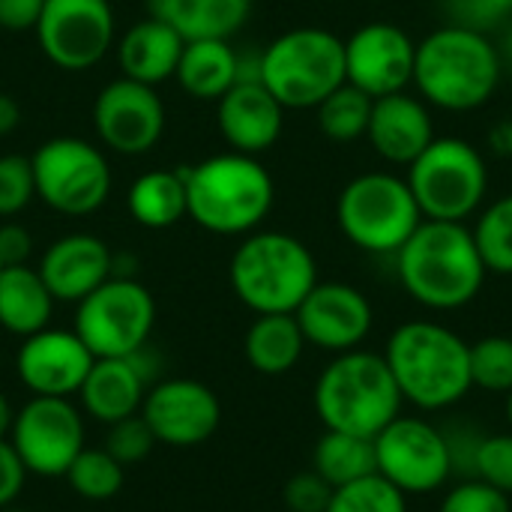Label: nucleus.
<instances>
[{"mask_svg":"<svg viewBox=\"0 0 512 512\" xmlns=\"http://www.w3.org/2000/svg\"><path fill=\"white\" fill-rule=\"evenodd\" d=\"M396 273L414 303L456 312L477 300L489 270L465 222L423 219L396 252Z\"/></svg>","mask_w":512,"mask_h":512,"instance_id":"nucleus-1","label":"nucleus"},{"mask_svg":"<svg viewBox=\"0 0 512 512\" xmlns=\"http://www.w3.org/2000/svg\"><path fill=\"white\" fill-rule=\"evenodd\" d=\"M498 45L474 27L444 24L432 30L414 57V81L426 105L444 111H477L501 84Z\"/></svg>","mask_w":512,"mask_h":512,"instance_id":"nucleus-2","label":"nucleus"},{"mask_svg":"<svg viewBox=\"0 0 512 512\" xmlns=\"http://www.w3.org/2000/svg\"><path fill=\"white\" fill-rule=\"evenodd\" d=\"M384 360L402 399L420 411H447L474 387L471 345L435 321L399 324L387 339Z\"/></svg>","mask_w":512,"mask_h":512,"instance_id":"nucleus-3","label":"nucleus"},{"mask_svg":"<svg viewBox=\"0 0 512 512\" xmlns=\"http://www.w3.org/2000/svg\"><path fill=\"white\" fill-rule=\"evenodd\" d=\"M273 198V177L258 156L228 150L186 168V216L210 234L246 237L258 231Z\"/></svg>","mask_w":512,"mask_h":512,"instance_id":"nucleus-4","label":"nucleus"},{"mask_svg":"<svg viewBox=\"0 0 512 512\" xmlns=\"http://www.w3.org/2000/svg\"><path fill=\"white\" fill-rule=\"evenodd\" d=\"M315 414L324 429L375 438L402 411V393L384 354L345 351L336 354L315 381Z\"/></svg>","mask_w":512,"mask_h":512,"instance_id":"nucleus-5","label":"nucleus"},{"mask_svg":"<svg viewBox=\"0 0 512 512\" xmlns=\"http://www.w3.org/2000/svg\"><path fill=\"white\" fill-rule=\"evenodd\" d=\"M228 282L255 315H294L318 285V264L300 237L252 231L231 255Z\"/></svg>","mask_w":512,"mask_h":512,"instance_id":"nucleus-6","label":"nucleus"},{"mask_svg":"<svg viewBox=\"0 0 512 512\" xmlns=\"http://www.w3.org/2000/svg\"><path fill=\"white\" fill-rule=\"evenodd\" d=\"M345 81V39L324 27H294L261 51V84L282 108H318Z\"/></svg>","mask_w":512,"mask_h":512,"instance_id":"nucleus-7","label":"nucleus"},{"mask_svg":"<svg viewBox=\"0 0 512 512\" xmlns=\"http://www.w3.org/2000/svg\"><path fill=\"white\" fill-rule=\"evenodd\" d=\"M342 237L369 255H396L423 222L405 177L369 171L345 183L336 201Z\"/></svg>","mask_w":512,"mask_h":512,"instance_id":"nucleus-8","label":"nucleus"},{"mask_svg":"<svg viewBox=\"0 0 512 512\" xmlns=\"http://www.w3.org/2000/svg\"><path fill=\"white\" fill-rule=\"evenodd\" d=\"M408 186L423 219L468 222L489 192V165L483 153L465 138H435L411 165Z\"/></svg>","mask_w":512,"mask_h":512,"instance_id":"nucleus-9","label":"nucleus"},{"mask_svg":"<svg viewBox=\"0 0 512 512\" xmlns=\"http://www.w3.org/2000/svg\"><path fill=\"white\" fill-rule=\"evenodd\" d=\"M75 306V333L96 360L132 357L150 342L156 300L132 276H111Z\"/></svg>","mask_w":512,"mask_h":512,"instance_id":"nucleus-10","label":"nucleus"},{"mask_svg":"<svg viewBox=\"0 0 512 512\" xmlns=\"http://www.w3.org/2000/svg\"><path fill=\"white\" fill-rule=\"evenodd\" d=\"M30 165L36 198L60 216H90L111 195L108 159L84 138H51L36 147Z\"/></svg>","mask_w":512,"mask_h":512,"instance_id":"nucleus-11","label":"nucleus"},{"mask_svg":"<svg viewBox=\"0 0 512 512\" xmlns=\"http://www.w3.org/2000/svg\"><path fill=\"white\" fill-rule=\"evenodd\" d=\"M375 465L405 495H432L453 474L447 435L420 417H396L375 438Z\"/></svg>","mask_w":512,"mask_h":512,"instance_id":"nucleus-12","label":"nucleus"},{"mask_svg":"<svg viewBox=\"0 0 512 512\" xmlns=\"http://www.w3.org/2000/svg\"><path fill=\"white\" fill-rule=\"evenodd\" d=\"M9 441L27 474L66 477L75 456L84 450V420L69 399L33 396L12 420Z\"/></svg>","mask_w":512,"mask_h":512,"instance_id":"nucleus-13","label":"nucleus"},{"mask_svg":"<svg viewBox=\"0 0 512 512\" xmlns=\"http://www.w3.org/2000/svg\"><path fill=\"white\" fill-rule=\"evenodd\" d=\"M33 33L57 69L84 72L114 48V12L108 0H45Z\"/></svg>","mask_w":512,"mask_h":512,"instance_id":"nucleus-14","label":"nucleus"},{"mask_svg":"<svg viewBox=\"0 0 512 512\" xmlns=\"http://www.w3.org/2000/svg\"><path fill=\"white\" fill-rule=\"evenodd\" d=\"M93 126L99 141L120 156L150 153L165 132V105L156 87L114 78L93 102Z\"/></svg>","mask_w":512,"mask_h":512,"instance_id":"nucleus-15","label":"nucleus"},{"mask_svg":"<svg viewBox=\"0 0 512 512\" xmlns=\"http://www.w3.org/2000/svg\"><path fill=\"white\" fill-rule=\"evenodd\" d=\"M141 417L150 426L156 444L189 450L207 444L216 435L222 423V405L207 384L192 378H168L147 390Z\"/></svg>","mask_w":512,"mask_h":512,"instance_id":"nucleus-16","label":"nucleus"},{"mask_svg":"<svg viewBox=\"0 0 512 512\" xmlns=\"http://www.w3.org/2000/svg\"><path fill=\"white\" fill-rule=\"evenodd\" d=\"M417 42L390 21H369L345 39V78L372 99L405 90L414 81Z\"/></svg>","mask_w":512,"mask_h":512,"instance_id":"nucleus-17","label":"nucleus"},{"mask_svg":"<svg viewBox=\"0 0 512 512\" xmlns=\"http://www.w3.org/2000/svg\"><path fill=\"white\" fill-rule=\"evenodd\" d=\"M306 345L330 354L354 351L375 324L369 297L348 282H318L294 312Z\"/></svg>","mask_w":512,"mask_h":512,"instance_id":"nucleus-18","label":"nucleus"},{"mask_svg":"<svg viewBox=\"0 0 512 512\" xmlns=\"http://www.w3.org/2000/svg\"><path fill=\"white\" fill-rule=\"evenodd\" d=\"M93 363L96 357L87 351V345L78 339L75 330H54V327H45L21 339V348L15 354L18 381L33 396H57V399H69L72 393H78Z\"/></svg>","mask_w":512,"mask_h":512,"instance_id":"nucleus-19","label":"nucleus"},{"mask_svg":"<svg viewBox=\"0 0 512 512\" xmlns=\"http://www.w3.org/2000/svg\"><path fill=\"white\" fill-rule=\"evenodd\" d=\"M36 270L57 303H81L114 276V255L96 234H66L42 252Z\"/></svg>","mask_w":512,"mask_h":512,"instance_id":"nucleus-20","label":"nucleus"},{"mask_svg":"<svg viewBox=\"0 0 512 512\" xmlns=\"http://www.w3.org/2000/svg\"><path fill=\"white\" fill-rule=\"evenodd\" d=\"M216 123L234 153H267L285 126L282 102L261 81H237L216 102Z\"/></svg>","mask_w":512,"mask_h":512,"instance_id":"nucleus-21","label":"nucleus"},{"mask_svg":"<svg viewBox=\"0 0 512 512\" xmlns=\"http://www.w3.org/2000/svg\"><path fill=\"white\" fill-rule=\"evenodd\" d=\"M366 138L384 162L408 168L438 135L429 105L420 96L399 90L372 102Z\"/></svg>","mask_w":512,"mask_h":512,"instance_id":"nucleus-22","label":"nucleus"},{"mask_svg":"<svg viewBox=\"0 0 512 512\" xmlns=\"http://www.w3.org/2000/svg\"><path fill=\"white\" fill-rule=\"evenodd\" d=\"M150 390V378L144 375L141 363L132 357H105L96 360L78 390L84 411L111 426L126 417L141 414L144 396Z\"/></svg>","mask_w":512,"mask_h":512,"instance_id":"nucleus-23","label":"nucleus"},{"mask_svg":"<svg viewBox=\"0 0 512 512\" xmlns=\"http://www.w3.org/2000/svg\"><path fill=\"white\" fill-rule=\"evenodd\" d=\"M186 39L165 21L147 15L144 21H135L117 45V63L123 78L141 81V84H162L174 78L180 54Z\"/></svg>","mask_w":512,"mask_h":512,"instance_id":"nucleus-24","label":"nucleus"},{"mask_svg":"<svg viewBox=\"0 0 512 512\" xmlns=\"http://www.w3.org/2000/svg\"><path fill=\"white\" fill-rule=\"evenodd\" d=\"M174 78L192 99L219 102L240 81V54L231 48V39H189Z\"/></svg>","mask_w":512,"mask_h":512,"instance_id":"nucleus-25","label":"nucleus"},{"mask_svg":"<svg viewBox=\"0 0 512 512\" xmlns=\"http://www.w3.org/2000/svg\"><path fill=\"white\" fill-rule=\"evenodd\" d=\"M147 12L189 39H231L252 15V0H147Z\"/></svg>","mask_w":512,"mask_h":512,"instance_id":"nucleus-26","label":"nucleus"},{"mask_svg":"<svg viewBox=\"0 0 512 512\" xmlns=\"http://www.w3.org/2000/svg\"><path fill=\"white\" fill-rule=\"evenodd\" d=\"M54 297L36 267L15 264L0 270V327L27 339L51 324Z\"/></svg>","mask_w":512,"mask_h":512,"instance_id":"nucleus-27","label":"nucleus"},{"mask_svg":"<svg viewBox=\"0 0 512 512\" xmlns=\"http://www.w3.org/2000/svg\"><path fill=\"white\" fill-rule=\"evenodd\" d=\"M243 351L255 372L279 378L300 363L306 339L294 315H258L246 330Z\"/></svg>","mask_w":512,"mask_h":512,"instance_id":"nucleus-28","label":"nucleus"},{"mask_svg":"<svg viewBox=\"0 0 512 512\" xmlns=\"http://www.w3.org/2000/svg\"><path fill=\"white\" fill-rule=\"evenodd\" d=\"M129 216L150 228L162 231L186 219V168L183 171H147L135 177L126 195Z\"/></svg>","mask_w":512,"mask_h":512,"instance_id":"nucleus-29","label":"nucleus"},{"mask_svg":"<svg viewBox=\"0 0 512 512\" xmlns=\"http://www.w3.org/2000/svg\"><path fill=\"white\" fill-rule=\"evenodd\" d=\"M312 471L324 477L333 489L363 480L369 474H378L375 465V441L348 435V432H333L327 429L312 453Z\"/></svg>","mask_w":512,"mask_h":512,"instance_id":"nucleus-30","label":"nucleus"},{"mask_svg":"<svg viewBox=\"0 0 512 512\" xmlns=\"http://www.w3.org/2000/svg\"><path fill=\"white\" fill-rule=\"evenodd\" d=\"M372 96L357 90L354 84H342L336 87L315 111H318V129L336 141V144H348L357 138H366L369 129V117H372Z\"/></svg>","mask_w":512,"mask_h":512,"instance_id":"nucleus-31","label":"nucleus"},{"mask_svg":"<svg viewBox=\"0 0 512 512\" xmlns=\"http://www.w3.org/2000/svg\"><path fill=\"white\" fill-rule=\"evenodd\" d=\"M66 480L72 486V492L84 501H93V504H105L111 498L120 495L123 489V465L102 447V450H90L84 447L75 462L69 465L66 471Z\"/></svg>","mask_w":512,"mask_h":512,"instance_id":"nucleus-32","label":"nucleus"},{"mask_svg":"<svg viewBox=\"0 0 512 512\" xmlns=\"http://www.w3.org/2000/svg\"><path fill=\"white\" fill-rule=\"evenodd\" d=\"M471 234L477 240L486 270L498 276H512V195L483 207Z\"/></svg>","mask_w":512,"mask_h":512,"instance_id":"nucleus-33","label":"nucleus"},{"mask_svg":"<svg viewBox=\"0 0 512 512\" xmlns=\"http://www.w3.org/2000/svg\"><path fill=\"white\" fill-rule=\"evenodd\" d=\"M327 512H408V495L381 474L333 489Z\"/></svg>","mask_w":512,"mask_h":512,"instance_id":"nucleus-34","label":"nucleus"},{"mask_svg":"<svg viewBox=\"0 0 512 512\" xmlns=\"http://www.w3.org/2000/svg\"><path fill=\"white\" fill-rule=\"evenodd\" d=\"M471 384L489 393H510L512 336H483L471 345Z\"/></svg>","mask_w":512,"mask_h":512,"instance_id":"nucleus-35","label":"nucleus"},{"mask_svg":"<svg viewBox=\"0 0 512 512\" xmlns=\"http://www.w3.org/2000/svg\"><path fill=\"white\" fill-rule=\"evenodd\" d=\"M36 198L30 156H0V216H18Z\"/></svg>","mask_w":512,"mask_h":512,"instance_id":"nucleus-36","label":"nucleus"},{"mask_svg":"<svg viewBox=\"0 0 512 512\" xmlns=\"http://www.w3.org/2000/svg\"><path fill=\"white\" fill-rule=\"evenodd\" d=\"M156 447V438L150 432V426L144 423L141 414L126 417L120 423L108 426V438H105V450L126 468V465H138L144 462Z\"/></svg>","mask_w":512,"mask_h":512,"instance_id":"nucleus-37","label":"nucleus"},{"mask_svg":"<svg viewBox=\"0 0 512 512\" xmlns=\"http://www.w3.org/2000/svg\"><path fill=\"white\" fill-rule=\"evenodd\" d=\"M474 477L512 498V432L489 435L474 453Z\"/></svg>","mask_w":512,"mask_h":512,"instance_id":"nucleus-38","label":"nucleus"},{"mask_svg":"<svg viewBox=\"0 0 512 512\" xmlns=\"http://www.w3.org/2000/svg\"><path fill=\"white\" fill-rule=\"evenodd\" d=\"M438 512H512V504L510 495H504L501 489L474 477V480L453 486L444 495Z\"/></svg>","mask_w":512,"mask_h":512,"instance_id":"nucleus-39","label":"nucleus"},{"mask_svg":"<svg viewBox=\"0 0 512 512\" xmlns=\"http://www.w3.org/2000/svg\"><path fill=\"white\" fill-rule=\"evenodd\" d=\"M282 498H285L288 512H327L330 498H333V486L324 477H318L315 471H303L285 483Z\"/></svg>","mask_w":512,"mask_h":512,"instance_id":"nucleus-40","label":"nucleus"},{"mask_svg":"<svg viewBox=\"0 0 512 512\" xmlns=\"http://www.w3.org/2000/svg\"><path fill=\"white\" fill-rule=\"evenodd\" d=\"M450 24H465L474 30H489L495 24H507L512 18V0H447Z\"/></svg>","mask_w":512,"mask_h":512,"instance_id":"nucleus-41","label":"nucleus"},{"mask_svg":"<svg viewBox=\"0 0 512 512\" xmlns=\"http://www.w3.org/2000/svg\"><path fill=\"white\" fill-rule=\"evenodd\" d=\"M27 480V468L21 462V456L15 453L9 438H0V510L12 507L24 489Z\"/></svg>","mask_w":512,"mask_h":512,"instance_id":"nucleus-42","label":"nucleus"},{"mask_svg":"<svg viewBox=\"0 0 512 512\" xmlns=\"http://www.w3.org/2000/svg\"><path fill=\"white\" fill-rule=\"evenodd\" d=\"M45 0H0V30L24 33L36 30Z\"/></svg>","mask_w":512,"mask_h":512,"instance_id":"nucleus-43","label":"nucleus"},{"mask_svg":"<svg viewBox=\"0 0 512 512\" xmlns=\"http://www.w3.org/2000/svg\"><path fill=\"white\" fill-rule=\"evenodd\" d=\"M33 249L30 231L18 222H6L0 225V264L3 267H15V264H27Z\"/></svg>","mask_w":512,"mask_h":512,"instance_id":"nucleus-44","label":"nucleus"},{"mask_svg":"<svg viewBox=\"0 0 512 512\" xmlns=\"http://www.w3.org/2000/svg\"><path fill=\"white\" fill-rule=\"evenodd\" d=\"M18 123H21V105L15 102V96L0 93V135L15 132Z\"/></svg>","mask_w":512,"mask_h":512,"instance_id":"nucleus-45","label":"nucleus"},{"mask_svg":"<svg viewBox=\"0 0 512 512\" xmlns=\"http://www.w3.org/2000/svg\"><path fill=\"white\" fill-rule=\"evenodd\" d=\"M489 141H492V150H495V153L512 156V120L498 123V126L489 132Z\"/></svg>","mask_w":512,"mask_h":512,"instance_id":"nucleus-46","label":"nucleus"},{"mask_svg":"<svg viewBox=\"0 0 512 512\" xmlns=\"http://www.w3.org/2000/svg\"><path fill=\"white\" fill-rule=\"evenodd\" d=\"M510 27L504 30V39L498 45V57H501V72L504 75H512V18L507 21Z\"/></svg>","mask_w":512,"mask_h":512,"instance_id":"nucleus-47","label":"nucleus"},{"mask_svg":"<svg viewBox=\"0 0 512 512\" xmlns=\"http://www.w3.org/2000/svg\"><path fill=\"white\" fill-rule=\"evenodd\" d=\"M12 420H15V411H12L9 399H6V396L0 393V438H9Z\"/></svg>","mask_w":512,"mask_h":512,"instance_id":"nucleus-48","label":"nucleus"},{"mask_svg":"<svg viewBox=\"0 0 512 512\" xmlns=\"http://www.w3.org/2000/svg\"><path fill=\"white\" fill-rule=\"evenodd\" d=\"M504 417H507V423H510V432H512V390L507 393V399H504Z\"/></svg>","mask_w":512,"mask_h":512,"instance_id":"nucleus-49","label":"nucleus"},{"mask_svg":"<svg viewBox=\"0 0 512 512\" xmlns=\"http://www.w3.org/2000/svg\"><path fill=\"white\" fill-rule=\"evenodd\" d=\"M0 512H33V510H21V507H3Z\"/></svg>","mask_w":512,"mask_h":512,"instance_id":"nucleus-50","label":"nucleus"},{"mask_svg":"<svg viewBox=\"0 0 512 512\" xmlns=\"http://www.w3.org/2000/svg\"><path fill=\"white\" fill-rule=\"evenodd\" d=\"M0 270H3V264H0Z\"/></svg>","mask_w":512,"mask_h":512,"instance_id":"nucleus-51","label":"nucleus"}]
</instances>
